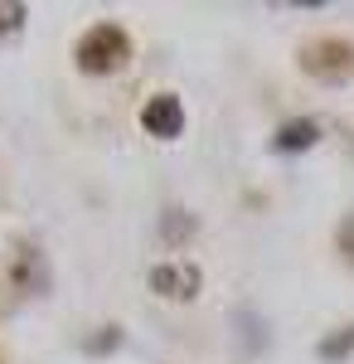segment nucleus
Instances as JSON below:
<instances>
[{
	"instance_id": "obj_5",
	"label": "nucleus",
	"mask_w": 354,
	"mask_h": 364,
	"mask_svg": "<svg viewBox=\"0 0 354 364\" xmlns=\"http://www.w3.org/2000/svg\"><path fill=\"white\" fill-rule=\"evenodd\" d=\"M194 238V214L185 209H165L161 214V243L165 248H180V243H190Z\"/></svg>"
},
{
	"instance_id": "obj_10",
	"label": "nucleus",
	"mask_w": 354,
	"mask_h": 364,
	"mask_svg": "<svg viewBox=\"0 0 354 364\" xmlns=\"http://www.w3.org/2000/svg\"><path fill=\"white\" fill-rule=\"evenodd\" d=\"M340 243H345V257H350V248H354V214L345 219V228H340Z\"/></svg>"
},
{
	"instance_id": "obj_2",
	"label": "nucleus",
	"mask_w": 354,
	"mask_h": 364,
	"mask_svg": "<svg viewBox=\"0 0 354 364\" xmlns=\"http://www.w3.org/2000/svg\"><path fill=\"white\" fill-rule=\"evenodd\" d=\"M146 282H151V291L165 296V301H194L199 287H204L199 267H194V262H180V257H175V262H156Z\"/></svg>"
},
{
	"instance_id": "obj_9",
	"label": "nucleus",
	"mask_w": 354,
	"mask_h": 364,
	"mask_svg": "<svg viewBox=\"0 0 354 364\" xmlns=\"http://www.w3.org/2000/svg\"><path fill=\"white\" fill-rule=\"evenodd\" d=\"M117 345H122V331H102V336H92L87 340V355H107V350H117Z\"/></svg>"
},
{
	"instance_id": "obj_6",
	"label": "nucleus",
	"mask_w": 354,
	"mask_h": 364,
	"mask_svg": "<svg viewBox=\"0 0 354 364\" xmlns=\"http://www.w3.org/2000/svg\"><path fill=\"white\" fill-rule=\"evenodd\" d=\"M354 355V326H345V331H335V336L321 340V360L326 364H340Z\"/></svg>"
},
{
	"instance_id": "obj_8",
	"label": "nucleus",
	"mask_w": 354,
	"mask_h": 364,
	"mask_svg": "<svg viewBox=\"0 0 354 364\" xmlns=\"http://www.w3.org/2000/svg\"><path fill=\"white\" fill-rule=\"evenodd\" d=\"M238 326H243V345H247V350H262V336H257L262 321H257L252 311H238Z\"/></svg>"
},
{
	"instance_id": "obj_4",
	"label": "nucleus",
	"mask_w": 354,
	"mask_h": 364,
	"mask_svg": "<svg viewBox=\"0 0 354 364\" xmlns=\"http://www.w3.org/2000/svg\"><path fill=\"white\" fill-rule=\"evenodd\" d=\"M321 141V127L311 122V117H291V122H281L272 136V151H281V156H301V151H311Z\"/></svg>"
},
{
	"instance_id": "obj_1",
	"label": "nucleus",
	"mask_w": 354,
	"mask_h": 364,
	"mask_svg": "<svg viewBox=\"0 0 354 364\" xmlns=\"http://www.w3.org/2000/svg\"><path fill=\"white\" fill-rule=\"evenodd\" d=\"M127 54H132V39H127V29L112 25V20L92 25L78 39V68L82 73H117L127 63Z\"/></svg>"
},
{
	"instance_id": "obj_3",
	"label": "nucleus",
	"mask_w": 354,
	"mask_h": 364,
	"mask_svg": "<svg viewBox=\"0 0 354 364\" xmlns=\"http://www.w3.org/2000/svg\"><path fill=\"white\" fill-rule=\"evenodd\" d=\"M141 127H146V136H156V141H175L185 132V107H180V97H175V92H156V97L141 107Z\"/></svg>"
},
{
	"instance_id": "obj_7",
	"label": "nucleus",
	"mask_w": 354,
	"mask_h": 364,
	"mask_svg": "<svg viewBox=\"0 0 354 364\" xmlns=\"http://www.w3.org/2000/svg\"><path fill=\"white\" fill-rule=\"evenodd\" d=\"M25 20H29L25 5H0V39H15L25 29Z\"/></svg>"
}]
</instances>
